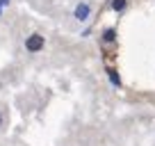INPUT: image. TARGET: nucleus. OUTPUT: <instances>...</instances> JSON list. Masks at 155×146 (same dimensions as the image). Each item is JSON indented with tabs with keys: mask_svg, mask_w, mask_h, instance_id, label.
<instances>
[{
	"mask_svg": "<svg viewBox=\"0 0 155 146\" xmlns=\"http://www.w3.org/2000/svg\"><path fill=\"white\" fill-rule=\"evenodd\" d=\"M73 16H75L80 23L89 21V16H91V5H89V2H80V5L75 7V12H73Z\"/></svg>",
	"mask_w": 155,
	"mask_h": 146,
	"instance_id": "f03ea898",
	"label": "nucleus"
},
{
	"mask_svg": "<svg viewBox=\"0 0 155 146\" xmlns=\"http://www.w3.org/2000/svg\"><path fill=\"white\" fill-rule=\"evenodd\" d=\"M101 41H103V46H114L116 44V28H105Z\"/></svg>",
	"mask_w": 155,
	"mask_h": 146,
	"instance_id": "7ed1b4c3",
	"label": "nucleus"
},
{
	"mask_svg": "<svg viewBox=\"0 0 155 146\" xmlns=\"http://www.w3.org/2000/svg\"><path fill=\"white\" fill-rule=\"evenodd\" d=\"M110 7L116 12V14H121V12H126V9H128V0H112Z\"/></svg>",
	"mask_w": 155,
	"mask_h": 146,
	"instance_id": "39448f33",
	"label": "nucleus"
},
{
	"mask_svg": "<svg viewBox=\"0 0 155 146\" xmlns=\"http://www.w3.org/2000/svg\"><path fill=\"white\" fill-rule=\"evenodd\" d=\"M0 126H2V112H0Z\"/></svg>",
	"mask_w": 155,
	"mask_h": 146,
	"instance_id": "0eeeda50",
	"label": "nucleus"
},
{
	"mask_svg": "<svg viewBox=\"0 0 155 146\" xmlns=\"http://www.w3.org/2000/svg\"><path fill=\"white\" fill-rule=\"evenodd\" d=\"M105 73H107V80L112 82V87H116V89L121 87V75H119V71H116L114 66H107Z\"/></svg>",
	"mask_w": 155,
	"mask_h": 146,
	"instance_id": "20e7f679",
	"label": "nucleus"
},
{
	"mask_svg": "<svg viewBox=\"0 0 155 146\" xmlns=\"http://www.w3.org/2000/svg\"><path fill=\"white\" fill-rule=\"evenodd\" d=\"M7 5H9V0H0V14H2V9H5Z\"/></svg>",
	"mask_w": 155,
	"mask_h": 146,
	"instance_id": "423d86ee",
	"label": "nucleus"
},
{
	"mask_svg": "<svg viewBox=\"0 0 155 146\" xmlns=\"http://www.w3.org/2000/svg\"><path fill=\"white\" fill-rule=\"evenodd\" d=\"M44 46H46V39L37 32L30 34L28 39H25V50H28V53H39V50H44Z\"/></svg>",
	"mask_w": 155,
	"mask_h": 146,
	"instance_id": "f257e3e1",
	"label": "nucleus"
}]
</instances>
